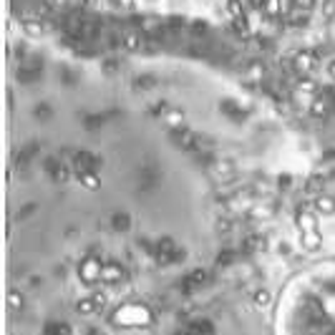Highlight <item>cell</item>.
Wrapping results in <instances>:
<instances>
[{"instance_id": "cell-9", "label": "cell", "mask_w": 335, "mask_h": 335, "mask_svg": "<svg viewBox=\"0 0 335 335\" xmlns=\"http://www.w3.org/2000/svg\"><path fill=\"white\" fill-rule=\"evenodd\" d=\"M232 26H235V30H237V33H242V35H247V33H249V26H247L244 15H242V18H232Z\"/></svg>"}, {"instance_id": "cell-6", "label": "cell", "mask_w": 335, "mask_h": 335, "mask_svg": "<svg viewBox=\"0 0 335 335\" xmlns=\"http://www.w3.org/2000/svg\"><path fill=\"white\" fill-rule=\"evenodd\" d=\"M227 13H229V18H242L244 15V3L242 0H227Z\"/></svg>"}, {"instance_id": "cell-8", "label": "cell", "mask_w": 335, "mask_h": 335, "mask_svg": "<svg viewBox=\"0 0 335 335\" xmlns=\"http://www.w3.org/2000/svg\"><path fill=\"white\" fill-rule=\"evenodd\" d=\"M81 182H83V186H89V189H96V186H98V177L93 172H83Z\"/></svg>"}, {"instance_id": "cell-18", "label": "cell", "mask_w": 335, "mask_h": 335, "mask_svg": "<svg viewBox=\"0 0 335 335\" xmlns=\"http://www.w3.org/2000/svg\"><path fill=\"white\" fill-rule=\"evenodd\" d=\"M53 3H61V0H53Z\"/></svg>"}, {"instance_id": "cell-4", "label": "cell", "mask_w": 335, "mask_h": 335, "mask_svg": "<svg viewBox=\"0 0 335 335\" xmlns=\"http://www.w3.org/2000/svg\"><path fill=\"white\" fill-rule=\"evenodd\" d=\"M262 13H265L267 18L275 20V18L282 13V0H265V8H262Z\"/></svg>"}, {"instance_id": "cell-17", "label": "cell", "mask_w": 335, "mask_h": 335, "mask_svg": "<svg viewBox=\"0 0 335 335\" xmlns=\"http://www.w3.org/2000/svg\"><path fill=\"white\" fill-rule=\"evenodd\" d=\"M83 3H86L89 8H96V5H98V0H83Z\"/></svg>"}, {"instance_id": "cell-2", "label": "cell", "mask_w": 335, "mask_h": 335, "mask_svg": "<svg viewBox=\"0 0 335 335\" xmlns=\"http://www.w3.org/2000/svg\"><path fill=\"white\" fill-rule=\"evenodd\" d=\"M285 20L290 26H303L305 20H307V10H303V8H298V5H292L287 13H285Z\"/></svg>"}, {"instance_id": "cell-15", "label": "cell", "mask_w": 335, "mask_h": 335, "mask_svg": "<svg viewBox=\"0 0 335 335\" xmlns=\"http://www.w3.org/2000/svg\"><path fill=\"white\" fill-rule=\"evenodd\" d=\"M300 89H305V91H312V89H315V86H312L310 81H305V83H300Z\"/></svg>"}, {"instance_id": "cell-14", "label": "cell", "mask_w": 335, "mask_h": 335, "mask_svg": "<svg viewBox=\"0 0 335 335\" xmlns=\"http://www.w3.org/2000/svg\"><path fill=\"white\" fill-rule=\"evenodd\" d=\"M249 5H252L255 10H262L265 8V0H249Z\"/></svg>"}, {"instance_id": "cell-3", "label": "cell", "mask_w": 335, "mask_h": 335, "mask_svg": "<svg viewBox=\"0 0 335 335\" xmlns=\"http://www.w3.org/2000/svg\"><path fill=\"white\" fill-rule=\"evenodd\" d=\"M123 48H126L129 53H134V51H139L141 48V33H136V30H126L123 33Z\"/></svg>"}, {"instance_id": "cell-13", "label": "cell", "mask_w": 335, "mask_h": 335, "mask_svg": "<svg viewBox=\"0 0 335 335\" xmlns=\"http://www.w3.org/2000/svg\"><path fill=\"white\" fill-rule=\"evenodd\" d=\"M335 13V0H328L325 3V15H333Z\"/></svg>"}, {"instance_id": "cell-12", "label": "cell", "mask_w": 335, "mask_h": 335, "mask_svg": "<svg viewBox=\"0 0 335 335\" xmlns=\"http://www.w3.org/2000/svg\"><path fill=\"white\" fill-rule=\"evenodd\" d=\"M312 114L323 116V114H325V103H323V101H315V103H312Z\"/></svg>"}, {"instance_id": "cell-16", "label": "cell", "mask_w": 335, "mask_h": 335, "mask_svg": "<svg viewBox=\"0 0 335 335\" xmlns=\"http://www.w3.org/2000/svg\"><path fill=\"white\" fill-rule=\"evenodd\" d=\"M328 73L335 78V61H330V66H328Z\"/></svg>"}, {"instance_id": "cell-11", "label": "cell", "mask_w": 335, "mask_h": 335, "mask_svg": "<svg viewBox=\"0 0 335 335\" xmlns=\"http://www.w3.org/2000/svg\"><path fill=\"white\" fill-rule=\"evenodd\" d=\"M292 5H298V8H303V10H312L315 8V0H292Z\"/></svg>"}, {"instance_id": "cell-7", "label": "cell", "mask_w": 335, "mask_h": 335, "mask_svg": "<svg viewBox=\"0 0 335 335\" xmlns=\"http://www.w3.org/2000/svg\"><path fill=\"white\" fill-rule=\"evenodd\" d=\"M23 28H26V33H30V35H40V33H43V26H40V20H26Z\"/></svg>"}, {"instance_id": "cell-1", "label": "cell", "mask_w": 335, "mask_h": 335, "mask_svg": "<svg viewBox=\"0 0 335 335\" xmlns=\"http://www.w3.org/2000/svg\"><path fill=\"white\" fill-rule=\"evenodd\" d=\"M292 66H295V71L298 73H310L312 68H315V56L312 53H298L295 56V61H292Z\"/></svg>"}, {"instance_id": "cell-10", "label": "cell", "mask_w": 335, "mask_h": 335, "mask_svg": "<svg viewBox=\"0 0 335 335\" xmlns=\"http://www.w3.org/2000/svg\"><path fill=\"white\" fill-rule=\"evenodd\" d=\"M270 300H272V298H270V292H267V290H260L257 295H255L257 307H267V305H270Z\"/></svg>"}, {"instance_id": "cell-5", "label": "cell", "mask_w": 335, "mask_h": 335, "mask_svg": "<svg viewBox=\"0 0 335 335\" xmlns=\"http://www.w3.org/2000/svg\"><path fill=\"white\" fill-rule=\"evenodd\" d=\"M315 209L318 212H323V214H333L335 212V199H330V197H318L315 199Z\"/></svg>"}]
</instances>
